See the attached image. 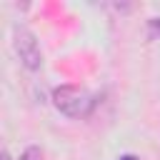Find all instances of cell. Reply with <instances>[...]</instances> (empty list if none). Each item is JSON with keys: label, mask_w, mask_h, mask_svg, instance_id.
<instances>
[{"label": "cell", "mask_w": 160, "mask_h": 160, "mask_svg": "<svg viewBox=\"0 0 160 160\" xmlns=\"http://www.w3.org/2000/svg\"><path fill=\"white\" fill-rule=\"evenodd\" d=\"M118 160H140V158H138V155H130V152H128V155H120Z\"/></svg>", "instance_id": "5"}, {"label": "cell", "mask_w": 160, "mask_h": 160, "mask_svg": "<svg viewBox=\"0 0 160 160\" xmlns=\"http://www.w3.org/2000/svg\"><path fill=\"white\" fill-rule=\"evenodd\" d=\"M148 38L150 40H158L160 38V18H150L148 20Z\"/></svg>", "instance_id": "4"}, {"label": "cell", "mask_w": 160, "mask_h": 160, "mask_svg": "<svg viewBox=\"0 0 160 160\" xmlns=\"http://www.w3.org/2000/svg\"><path fill=\"white\" fill-rule=\"evenodd\" d=\"M12 45H15V52H18V58L22 60V65L28 70H40L42 52H40V45H38V38L25 25H15V30H12Z\"/></svg>", "instance_id": "2"}, {"label": "cell", "mask_w": 160, "mask_h": 160, "mask_svg": "<svg viewBox=\"0 0 160 160\" xmlns=\"http://www.w3.org/2000/svg\"><path fill=\"white\" fill-rule=\"evenodd\" d=\"M20 160H42V150H40L38 145H28V148L22 150Z\"/></svg>", "instance_id": "3"}, {"label": "cell", "mask_w": 160, "mask_h": 160, "mask_svg": "<svg viewBox=\"0 0 160 160\" xmlns=\"http://www.w3.org/2000/svg\"><path fill=\"white\" fill-rule=\"evenodd\" d=\"M0 160H12V158H10V152H8V150H2V155H0Z\"/></svg>", "instance_id": "6"}, {"label": "cell", "mask_w": 160, "mask_h": 160, "mask_svg": "<svg viewBox=\"0 0 160 160\" xmlns=\"http://www.w3.org/2000/svg\"><path fill=\"white\" fill-rule=\"evenodd\" d=\"M52 105L68 115V118H75V120H82V118H90L95 105H98V98L82 88H75V85H60L52 90Z\"/></svg>", "instance_id": "1"}]
</instances>
